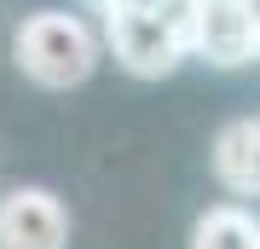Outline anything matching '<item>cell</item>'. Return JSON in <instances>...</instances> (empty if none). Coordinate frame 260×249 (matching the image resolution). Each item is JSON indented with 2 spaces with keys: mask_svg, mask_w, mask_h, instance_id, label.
Masks as SVG:
<instances>
[{
  "mask_svg": "<svg viewBox=\"0 0 260 249\" xmlns=\"http://www.w3.org/2000/svg\"><path fill=\"white\" fill-rule=\"evenodd\" d=\"M70 243V214L52 191L18 185L0 197V249H64Z\"/></svg>",
  "mask_w": 260,
  "mask_h": 249,
  "instance_id": "4",
  "label": "cell"
},
{
  "mask_svg": "<svg viewBox=\"0 0 260 249\" xmlns=\"http://www.w3.org/2000/svg\"><path fill=\"white\" fill-rule=\"evenodd\" d=\"M104 46L116 52L121 70L156 81L179 70V58L191 52V18L150 6V0H104Z\"/></svg>",
  "mask_w": 260,
  "mask_h": 249,
  "instance_id": "1",
  "label": "cell"
},
{
  "mask_svg": "<svg viewBox=\"0 0 260 249\" xmlns=\"http://www.w3.org/2000/svg\"><path fill=\"white\" fill-rule=\"evenodd\" d=\"M191 249H260V220L237 203H220L191 226Z\"/></svg>",
  "mask_w": 260,
  "mask_h": 249,
  "instance_id": "6",
  "label": "cell"
},
{
  "mask_svg": "<svg viewBox=\"0 0 260 249\" xmlns=\"http://www.w3.org/2000/svg\"><path fill=\"white\" fill-rule=\"evenodd\" d=\"M191 52L214 70H243L260 58V18L249 0H197L191 12Z\"/></svg>",
  "mask_w": 260,
  "mask_h": 249,
  "instance_id": "3",
  "label": "cell"
},
{
  "mask_svg": "<svg viewBox=\"0 0 260 249\" xmlns=\"http://www.w3.org/2000/svg\"><path fill=\"white\" fill-rule=\"evenodd\" d=\"M18 64L41 87H81L99 64V35L75 12H35L18 29Z\"/></svg>",
  "mask_w": 260,
  "mask_h": 249,
  "instance_id": "2",
  "label": "cell"
},
{
  "mask_svg": "<svg viewBox=\"0 0 260 249\" xmlns=\"http://www.w3.org/2000/svg\"><path fill=\"white\" fill-rule=\"evenodd\" d=\"M214 180L237 197H260V110L220 128V139H214Z\"/></svg>",
  "mask_w": 260,
  "mask_h": 249,
  "instance_id": "5",
  "label": "cell"
},
{
  "mask_svg": "<svg viewBox=\"0 0 260 249\" xmlns=\"http://www.w3.org/2000/svg\"><path fill=\"white\" fill-rule=\"evenodd\" d=\"M99 6H104V0H99Z\"/></svg>",
  "mask_w": 260,
  "mask_h": 249,
  "instance_id": "7",
  "label": "cell"
}]
</instances>
